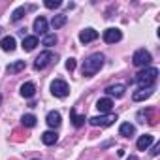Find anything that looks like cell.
Segmentation results:
<instances>
[{
    "label": "cell",
    "mask_w": 160,
    "mask_h": 160,
    "mask_svg": "<svg viewBox=\"0 0 160 160\" xmlns=\"http://www.w3.org/2000/svg\"><path fill=\"white\" fill-rule=\"evenodd\" d=\"M156 77H158V70L152 66H147L136 75V83L139 85V89H152Z\"/></svg>",
    "instance_id": "6da1fadb"
},
{
    "label": "cell",
    "mask_w": 160,
    "mask_h": 160,
    "mask_svg": "<svg viewBox=\"0 0 160 160\" xmlns=\"http://www.w3.org/2000/svg\"><path fill=\"white\" fill-rule=\"evenodd\" d=\"M102 66H104V55H102V53H94V55H91V57L85 58L81 70H83V75L91 77V75H94L96 72H100Z\"/></svg>",
    "instance_id": "7a4b0ae2"
},
{
    "label": "cell",
    "mask_w": 160,
    "mask_h": 160,
    "mask_svg": "<svg viewBox=\"0 0 160 160\" xmlns=\"http://www.w3.org/2000/svg\"><path fill=\"white\" fill-rule=\"evenodd\" d=\"M51 92L57 98H66L70 94V87H68L66 81H62V79H55V81L51 83Z\"/></svg>",
    "instance_id": "3957f363"
},
{
    "label": "cell",
    "mask_w": 160,
    "mask_h": 160,
    "mask_svg": "<svg viewBox=\"0 0 160 160\" xmlns=\"http://www.w3.org/2000/svg\"><path fill=\"white\" fill-rule=\"evenodd\" d=\"M57 60V57L51 53V51H43V53H40L38 57H36V60H34V70H43L45 66H49L51 62H55Z\"/></svg>",
    "instance_id": "277c9868"
},
{
    "label": "cell",
    "mask_w": 160,
    "mask_h": 160,
    "mask_svg": "<svg viewBox=\"0 0 160 160\" xmlns=\"http://www.w3.org/2000/svg\"><path fill=\"white\" fill-rule=\"evenodd\" d=\"M151 60H152V57H151V53L149 51H145V49H138L136 53H134V57H132V62H134V66H149L151 64Z\"/></svg>",
    "instance_id": "5b68a950"
},
{
    "label": "cell",
    "mask_w": 160,
    "mask_h": 160,
    "mask_svg": "<svg viewBox=\"0 0 160 160\" xmlns=\"http://www.w3.org/2000/svg\"><path fill=\"white\" fill-rule=\"evenodd\" d=\"M115 121H117V115H113V113H106V115H98V117L89 119V122L92 126H111Z\"/></svg>",
    "instance_id": "8992f818"
},
{
    "label": "cell",
    "mask_w": 160,
    "mask_h": 160,
    "mask_svg": "<svg viewBox=\"0 0 160 160\" xmlns=\"http://www.w3.org/2000/svg\"><path fill=\"white\" fill-rule=\"evenodd\" d=\"M98 38V32L94 30V28H85V30H81V32H79V42H81V43H91V42H94Z\"/></svg>",
    "instance_id": "52a82bcc"
},
{
    "label": "cell",
    "mask_w": 160,
    "mask_h": 160,
    "mask_svg": "<svg viewBox=\"0 0 160 160\" xmlns=\"http://www.w3.org/2000/svg\"><path fill=\"white\" fill-rule=\"evenodd\" d=\"M121 38H122V32H121L119 28H108V30L104 32V40H106V43L121 42Z\"/></svg>",
    "instance_id": "ba28073f"
},
{
    "label": "cell",
    "mask_w": 160,
    "mask_h": 160,
    "mask_svg": "<svg viewBox=\"0 0 160 160\" xmlns=\"http://www.w3.org/2000/svg\"><path fill=\"white\" fill-rule=\"evenodd\" d=\"M34 32L36 34H42V36H45L47 34V19L45 17H36L34 19Z\"/></svg>",
    "instance_id": "9c48e42d"
},
{
    "label": "cell",
    "mask_w": 160,
    "mask_h": 160,
    "mask_svg": "<svg viewBox=\"0 0 160 160\" xmlns=\"http://www.w3.org/2000/svg\"><path fill=\"white\" fill-rule=\"evenodd\" d=\"M96 108H98V111L100 113H109L111 111V108H113V100L111 98H100L98 102H96Z\"/></svg>",
    "instance_id": "30bf717a"
},
{
    "label": "cell",
    "mask_w": 160,
    "mask_h": 160,
    "mask_svg": "<svg viewBox=\"0 0 160 160\" xmlns=\"http://www.w3.org/2000/svg\"><path fill=\"white\" fill-rule=\"evenodd\" d=\"M124 91H126V85H109L108 89H106V92L109 94V96H115V98H121L122 94H124Z\"/></svg>",
    "instance_id": "8fae6325"
},
{
    "label": "cell",
    "mask_w": 160,
    "mask_h": 160,
    "mask_svg": "<svg viewBox=\"0 0 160 160\" xmlns=\"http://www.w3.org/2000/svg\"><path fill=\"white\" fill-rule=\"evenodd\" d=\"M45 121H47V124L51 128H58L60 126V113L58 111H49L47 117H45Z\"/></svg>",
    "instance_id": "7c38bea8"
},
{
    "label": "cell",
    "mask_w": 160,
    "mask_h": 160,
    "mask_svg": "<svg viewBox=\"0 0 160 160\" xmlns=\"http://www.w3.org/2000/svg\"><path fill=\"white\" fill-rule=\"evenodd\" d=\"M36 94V85L34 83H23L21 85V96L23 98H32Z\"/></svg>",
    "instance_id": "4fadbf2b"
},
{
    "label": "cell",
    "mask_w": 160,
    "mask_h": 160,
    "mask_svg": "<svg viewBox=\"0 0 160 160\" xmlns=\"http://www.w3.org/2000/svg\"><path fill=\"white\" fill-rule=\"evenodd\" d=\"M151 96H152V89H139L138 92L132 94V100L134 102H141V100H147Z\"/></svg>",
    "instance_id": "5bb4252c"
},
{
    "label": "cell",
    "mask_w": 160,
    "mask_h": 160,
    "mask_svg": "<svg viewBox=\"0 0 160 160\" xmlns=\"http://www.w3.org/2000/svg\"><path fill=\"white\" fill-rule=\"evenodd\" d=\"M57 139H58V134H57L55 130H47V132L42 134V141H43L45 145H55Z\"/></svg>",
    "instance_id": "9a60e30c"
},
{
    "label": "cell",
    "mask_w": 160,
    "mask_h": 160,
    "mask_svg": "<svg viewBox=\"0 0 160 160\" xmlns=\"http://www.w3.org/2000/svg\"><path fill=\"white\" fill-rule=\"evenodd\" d=\"M152 141H154V136H151V134H143V136L138 139V149H139V151H145Z\"/></svg>",
    "instance_id": "2e32d148"
},
{
    "label": "cell",
    "mask_w": 160,
    "mask_h": 160,
    "mask_svg": "<svg viewBox=\"0 0 160 160\" xmlns=\"http://www.w3.org/2000/svg\"><path fill=\"white\" fill-rule=\"evenodd\" d=\"M0 47H2V51H13L15 49V38L13 36H6L2 38V42H0Z\"/></svg>",
    "instance_id": "e0dca14e"
},
{
    "label": "cell",
    "mask_w": 160,
    "mask_h": 160,
    "mask_svg": "<svg viewBox=\"0 0 160 160\" xmlns=\"http://www.w3.org/2000/svg\"><path fill=\"white\" fill-rule=\"evenodd\" d=\"M70 119H72V124L75 126V128H79V126H83L85 124V115H77L75 113V109H70Z\"/></svg>",
    "instance_id": "ac0fdd59"
},
{
    "label": "cell",
    "mask_w": 160,
    "mask_h": 160,
    "mask_svg": "<svg viewBox=\"0 0 160 160\" xmlns=\"http://www.w3.org/2000/svg\"><path fill=\"white\" fill-rule=\"evenodd\" d=\"M119 134L124 136V138H132V136L136 134V128H134V124H130V122H122L121 128H119Z\"/></svg>",
    "instance_id": "d6986e66"
},
{
    "label": "cell",
    "mask_w": 160,
    "mask_h": 160,
    "mask_svg": "<svg viewBox=\"0 0 160 160\" xmlns=\"http://www.w3.org/2000/svg\"><path fill=\"white\" fill-rule=\"evenodd\" d=\"M36 45H38V38H36V36H27V38L23 40V49H25V51H32Z\"/></svg>",
    "instance_id": "ffe728a7"
},
{
    "label": "cell",
    "mask_w": 160,
    "mask_h": 160,
    "mask_svg": "<svg viewBox=\"0 0 160 160\" xmlns=\"http://www.w3.org/2000/svg\"><path fill=\"white\" fill-rule=\"evenodd\" d=\"M36 117L32 115V113H27V115H23V119H21V124L23 126H27V128H32V126H36Z\"/></svg>",
    "instance_id": "44dd1931"
},
{
    "label": "cell",
    "mask_w": 160,
    "mask_h": 160,
    "mask_svg": "<svg viewBox=\"0 0 160 160\" xmlns=\"http://www.w3.org/2000/svg\"><path fill=\"white\" fill-rule=\"evenodd\" d=\"M21 70H25V60H15V62L8 64V72H10V73H17V72H21Z\"/></svg>",
    "instance_id": "7402d4cb"
},
{
    "label": "cell",
    "mask_w": 160,
    "mask_h": 160,
    "mask_svg": "<svg viewBox=\"0 0 160 160\" xmlns=\"http://www.w3.org/2000/svg\"><path fill=\"white\" fill-rule=\"evenodd\" d=\"M66 21H68V17H66V15H55V17H53V21H51V25H53V28H60V27H64V25H66Z\"/></svg>",
    "instance_id": "603a6c76"
},
{
    "label": "cell",
    "mask_w": 160,
    "mask_h": 160,
    "mask_svg": "<svg viewBox=\"0 0 160 160\" xmlns=\"http://www.w3.org/2000/svg\"><path fill=\"white\" fill-rule=\"evenodd\" d=\"M42 43H43L45 47H53V45L57 43V36H55V34H45L43 40H42Z\"/></svg>",
    "instance_id": "cb8c5ba5"
},
{
    "label": "cell",
    "mask_w": 160,
    "mask_h": 160,
    "mask_svg": "<svg viewBox=\"0 0 160 160\" xmlns=\"http://www.w3.org/2000/svg\"><path fill=\"white\" fill-rule=\"evenodd\" d=\"M25 13H27V10H25V8H17V10L12 13V19H13V21H21V19L25 17Z\"/></svg>",
    "instance_id": "d4e9b609"
},
{
    "label": "cell",
    "mask_w": 160,
    "mask_h": 160,
    "mask_svg": "<svg viewBox=\"0 0 160 160\" xmlns=\"http://www.w3.org/2000/svg\"><path fill=\"white\" fill-rule=\"evenodd\" d=\"M152 113V109H147V111H139L138 113V122H149V115Z\"/></svg>",
    "instance_id": "484cf974"
},
{
    "label": "cell",
    "mask_w": 160,
    "mask_h": 160,
    "mask_svg": "<svg viewBox=\"0 0 160 160\" xmlns=\"http://www.w3.org/2000/svg\"><path fill=\"white\" fill-rule=\"evenodd\" d=\"M62 2L60 0H45V8H49V10H55V8H58Z\"/></svg>",
    "instance_id": "4316f807"
},
{
    "label": "cell",
    "mask_w": 160,
    "mask_h": 160,
    "mask_svg": "<svg viewBox=\"0 0 160 160\" xmlns=\"http://www.w3.org/2000/svg\"><path fill=\"white\" fill-rule=\"evenodd\" d=\"M75 66H77V64H75V58H68V60H66V70H68V72H73Z\"/></svg>",
    "instance_id": "83f0119b"
},
{
    "label": "cell",
    "mask_w": 160,
    "mask_h": 160,
    "mask_svg": "<svg viewBox=\"0 0 160 160\" xmlns=\"http://www.w3.org/2000/svg\"><path fill=\"white\" fill-rule=\"evenodd\" d=\"M13 139H15V141H23V139H25V138H23V132H21V130H15V132H13Z\"/></svg>",
    "instance_id": "f1b7e54d"
},
{
    "label": "cell",
    "mask_w": 160,
    "mask_h": 160,
    "mask_svg": "<svg viewBox=\"0 0 160 160\" xmlns=\"http://www.w3.org/2000/svg\"><path fill=\"white\" fill-rule=\"evenodd\" d=\"M158 152H160V143H156V145H154V147H152V154H154V156H156V154H158Z\"/></svg>",
    "instance_id": "f546056e"
},
{
    "label": "cell",
    "mask_w": 160,
    "mask_h": 160,
    "mask_svg": "<svg viewBox=\"0 0 160 160\" xmlns=\"http://www.w3.org/2000/svg\"><path fill=\"white\" fill-rule=\"evenodd\" d=\"M128 160H138V156H134V154H132V156H128Z\"/></svg>",
    "instance_id": "4dcf8cb0"
},
{
    "label": "cell",
    "mask_w": 160,
    "mask_h": 160,
    "mask_svg": "<svg viewBox=\"0 0 160 160\" xmlns=\"http://www.w3.org/2000/svg\"><path fill=\"white\" fill-rule=\"evenodd\" d=\"M0 102H2V94H0Z\"/></svg>",
    "instance_id": "1f68e13d"
}]
</instances>
